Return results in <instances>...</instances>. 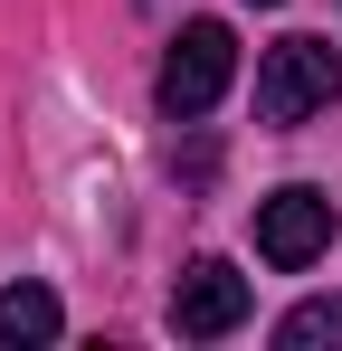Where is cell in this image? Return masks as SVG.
Segmentation results:
<instances>
[{"label":"cell","instance_id":"obj_6","mask_svg":"<svg viewBox=\"0 0 342 351\" xmlns=\"http://www.w3.org/2000/svg\"><path fill=\"white\" fill-rule=\"evenodd\" d=\"M276 342H285V351H323V342L342 351V304H333V294H314V304H295V313L276 323Z\"/></svg>","mask_w":342,"mask_h":351},{"label":"cell","instance_id":"obj_7","mask_svg":"<svg viewBox=\"0 0 342 351\" xmlns=\"http://www.w3.org/2000/svg\"><path fill=\"white\" fill-rule=\"evenodd\" d=\"M257 10H276V0H257Z\"/></svg>","mask_w":342,"mask_h":351},{"label":"cell","instance_id":"obj_1","mask_svg":"<svg viewBox=\"0 0 342 351\" xmlns=\"http://www.w3.org/2000/svg\"><path fill=\"white\" fill-rule=\"evenodd\" d=\"M333 95H342V58H333V38H276V48L257 58V123H276V133L314 123Z\"/></svg>","mask_w":342,"mask_h":351},{"label":"cell","instance_id":"obj_2","mask_svg":"<svg viewBox=\"0 0 342 351\" xmlns=\"http://www.w3.org/2000/svg\"><path fill=\"white\" fill-rule=\"evenodd\" d=\"M228 76H238V38H228L219 19H190V29L171 38V58H162V76H152V95H162L171 123H200V114L228 95Z\"/></svg>","mask_w":342,"mask_h":351},{"label":"cell","instance_id":"obj_3","mask_svg":"<svg viewBox=\"0 0 342 351\" xmlns=\"http://www.w3.org/2000/svg\"><path fill=\"white\" fill-rule=\"evenodd\" d=\"M323 247H333V199H323V190L285 180V190L257 199V256H266L276 276H304Z\"/></svg>","mask_w":342,"mask_h":351},{"label":"cell","instance_id":"obj_5","mask_svg":"<svg viewBox=\"0 0 342 351\" xmlns=\"http://www.w3.org/2000/svg\"><path fill=\"white\" fill-rule=\"evenodd\" d=\"M67 332V304H57L48 285H10L0 294V351H38Z\"/></svg>","mask_w":342,"mask_h":351},{"label":"cell","instance_id":"obj_4","mask_svg":"<svg viewBox=\"0 0 342 351\" xmlns=\"http://www.w3.org/2000/svg\"><path fill=\"white\" fill-rule=\"evenodd\" d=\"M247 323V276L228 266V256H200L181 285H171V332H190V342H219Z\"/></svg>","mask_w":342,"mask_h":351}]
</instances>
